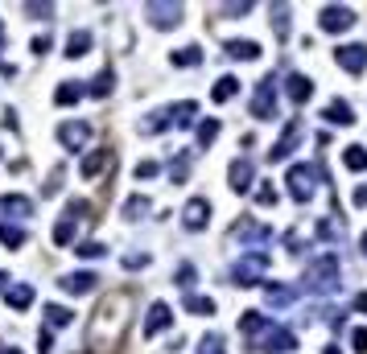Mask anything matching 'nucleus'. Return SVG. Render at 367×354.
<instances>
[{
  "instance_id": "33",
  "label": "nucleus",
  "mask_w": 367,
  "mask_h": 354,
  "mask_svg": "<svg viewBox=\"0 0 367 354\" xmlns=\"http://www.w3.org/2000/svg\"><path fill=\"white\" fill-rule=\"evenodd\" d=\"M227 58H244V62H252V58H260V46L256 42H227Z\"/></svg>"
},
{
  "instance_id": "52",
  "label": "nucleus",
  "mask_w": 367,
  "mask_h": 354,
  "mask_svg": "<svg viewBox=\"0 0 367 354\" xmlns=\"http://www.w3.org/2000/svg\"><path fill=\"white\" fill-rule=\"evenodd\" d=\"M49 346H54V338H49V330L37 334V354H49Z\"/></svg>"
},
{
  "instance_id": "34",
  "label": "nucleus",
  "mask_w": 367,
  "mask_h": 354,
  "mask_svg": "<svg viewBox=\"0 0 367 354\" xmlns=\"http://www.w3.org/2000/svg\"><path fill=\"white\" fill-rule=\"evenodd\" d=\"M74 227H78V223L62 214V218H58V227H54V247H71V239H74Z\"/></svg>"
},
{
  "instance_id": "19",
  "label": "nucleus",
  "mask_w": 367,
  "mask_h": 354,
  "mask_svg": "<svg viewBox=\"0 0 367 354\" xmlns=\"http://www.w3.org/2000/svg\"><path fill=\"white\" fill-rule=\"evenodd\" d=\"M4 301L17 309V313H25V309L33 305V288L29 284H4Z\"/></svg>"
},
{
  "instance_id": "38",
  "label": "nucleus",
  "mask_w": 367,
  "mask_h": 354,
  "mask_svg": "<svg viewBox=\"0 0 367 354\" xmlns=\"http://www.w3.org/2000/svg\"><path fill=\"white\" fill-rule=\"evenodd\" d=\"M46 321L54 326V330H58V326H71V321H74V313H71L66 305H46Z\"/></svg>"
},
{
  "instance_id": "50",
  "label": "nucleus",
  "mask_w": 367,
  "mask_h": 354,
  "mask_svg": "<svg viewBox=\"0 0 367 354\" xmlns=\"http://www.w3.org/2000/svg\"><path fill=\"white\" fill-rule=\"evenodd\" d=\"M153 173H157V161H136V182H141V177H153Z\"/></svg>"
},
{
  "instance_id": "5",
  "label": "nucleus",
  "mask_w": 367,
  "mask_h": 354,
  "mask_svg": "<svg viewBox=\"0 0 367 354\" xmlns=\"http://www.w3.org/2000/svg\"><path fill=\"white\" fill-rule=\"evenodd\" d=\"M231 239L240 243V247H252V252H260V243H269L272 239V231L264 227V223H256V218H240L235 227H231Z\"/></svg>"
},
{
  "instance_id": "41",
  "label": "nucleus",
  "mask_w": 367,
  "mask_h": 354,
  "mask_svg": "<svg viewBox=\"0 0 367 354\" xmlns=\"http://www.w3.org/2000/svg\"><path fill=\"white\" fill-rule=\"evenodd\" d=\"M272 29H276V37L289 33V4H272Z\"/></svg>"
},
{
  "instance_id": "6",
  "label": "nucleus",
  "mask_w": 367,
  "mask_h": 354,
  "mask_svg": "<svg viewBox=\"0 0 367 354\" xmlns=\"http://www.w3.org/2000/svg\"><path fill=\"white\" fill-rule=\"evenodd\" d=\"M301 136H305V124H301V119H289V124H285V132H281V141H276V144H272V148H269V161H272V165H281V161H289Z\"/></svg>"
},
{
  "instance_id": "13",
  "label": "nucleus",
  "mask_w": 367,
  "mask_h": 354,
  "mask_svg": "<svg viewBox=\"0 0 367 354\" xmlns=\"http://www.w3.org/2000/svg\"><path fill=\"white\" fill-rule=\"evenodd\" d=\"M173 321V309L165 305V301H153V305H148V317H145V338H153V334H161L165 330V326H170Z\"/></svg>"
},
{
  "instance_id": "43",
  "label": "nucleus",
  "mask_w": 367,
  "mask_h": 354,
  "mask_svg": "<svg viewBox=\"0 0 367 354\" xmlns=\"http://www.w3.org/2000/svg\"><path fill=\"white\" fill-rule=\"evenodd\" d=\"M198 354H227V350H223V338H219V334H206V338L198 342Z\"/></svg>"
},
{
  "instance_id": "42",
  "label": "nucleus",
  "mask_w": 367,
  "mask_h": 354,
  "mask_svg": "<svg viewBox=\"0 0 367 354\" xmlns=\"http://www.w3.org/2000/svg\"><path fill=\"white\" fill-rule=\"evenodd\" d=\"M74 252H78V256H83V260H99V256H103V252H107V247H103V243H99V239H83V243H78V247H74Z\"/></svg>"
},
{
  "instance_id": "48",
  "label": "nucleus",
  "mask_w": 367,
  "mask_h": 354,
  "mask_svg": "<svg viewBox=\"0 0 367 354\" xmlns=\"http://www.w3.org/2000/svg\"><path fill=\"white\" fill-rule=\"evenodd\" d=\"M351 346H355V354H367V326L351 334Z\"/></svg>"
},
{
  "instance_id": "21",
  "label": "nucleus",
  "mask_w": 367,
  "mask_h": 354,
  "mask_svg": "<svg viewBox=\"0 0 367 354\" xmlns=\"http://www.w3.org/2000/svg\"><path fill=\"white\" fill-rule=\"evenodd\" d=\"M0 211L13 214V218H29V214H33V202L21 198V194H0Z\"/></svg>"
},
{
  "instance_id": "40",
  "label": "nucleus",
  "mask_w": 367,
  "mask_h": 354,
  "mask_svg": "<svg viewBox=\"0 0 367 354\" xmlns=\"http://www.w3.org/2000/svg\"><path fill=\"white\" fill-rule=\"evenodd\" d=\"M186 173H190V153H182L177 161H170V182H173V186H182Z\"/></svg>"
},
{
  "instance_id": "18",
  "label": "nucleus",
  "mask_w": 367,
  "mask_h": 354,
  "mask_svg": "<svg viewBox=\"0 0 367 354\" xmlns=\"http://www.w3.org/2000/svg\"><path fill=\"white\" fill-rule=\"evenodd\" d=\"M293 288H289V284H281V281H269L264 284V301H269L272 309H285V305H293Z\"/></svg>"
},
{
  "instance_id": "1",
  "label": "nucleus",
  "mask_w": 367,
  "mask_h": 354,
  "mask_svg": "<svg viewBox=\"0 0 367 354\" xmlns=\"http://www.w3.org/2000/svg\"><path fill=\"white\" fill-rule=\"evenodd\" d=\"M128 305H132V297H128V293H112L107 301H99L95 317H91V334H87V342H91L95 350L116 346V342H120L124 326H128V313H124Z\"/></svg>"
},
{
  "instance_id": "44",
  "label": "nucleus",
  "mask_w": 367,
  "mask_h": 354,
  "mask_svg": "<svg viewBox=\"0 0 367 354\" xmlns=\"http://www.w3.org/2000/svg\"><path fill=\"white\" fill-rule=\"evenodd\" d=\"M194 281H198V272H194V264H182V268H177V288H194Z\"/></svg>"
},
{
  "instance_id": "16",
  "label": "nucleus",
  "mask_w": 367,
  "mask_h": 354,
  "mask_svg": "<svg viewBox=\"0 0 367 354\" xmlns=\"http://www.w3.org/2000/svg\"><path fill=\"white\" fill-rule=\"evenodd\" d=\"M322 119H326V124H343V128H351V124H355V112H351L346 99H330V103L322 107Z\"/></svg>"
},
{
  "instance_id": "31",
  "label": "nucleus",
  "mask_w": 367,
  "mask_h": 354,
  "mask_svg": "<svg viewBox=\"0 0 367 354\" xmlns=\"http://www.w3.org/2000/svg\"><path fill=\"white\" fill-rule=\"evenodd\" d=\"M182 305H186V313H194V317H211L215 313V301L211 297H198V293H186Z\"/></svg>"
},
{
  "instance_id": "58",
  "label": "nucleus",
  "mask_w": 367,
  "mask_h": 354,
  "mask_svg": "<svg viewBox=\"0 0 367 354\" xmlns=\"http://www.w3.org/2000/svg\"><path fill=\"white\" fill-rule=\"evenodd\" d=\"M363 260H367V231H363Z\"/></svg>"
},
{
  "instance_id": "14",
  "label": "nucleus",
  "mask_w": 367,
  "mask_h": 354,
  "mask_svg": "<svg viewBox=\"0 0 367 354\" xmlns=\"http://www.w3.org/2000/svg\"><path fill=\"white\" fill-rule=\"evenodd\" d=\"M62 293H71V297H83V293H91V288H95L99 284V276L95 272H66V276H62Z\"/></svg>"
},
{
  "instance_id": "26",
  "label": "nucleus",
  "mask_w": 367,
  "mask_h": 354,
  "mask_svg": "<svg viewBox=\"0 0 367 354\" xmlns=\"http://www.w3.org/2000/svg\"><path fill=\"white\" fill-rule=\"evenodd\" d=\"M343 235H346L343 218H322L318 223V239H326V243H343Z\"/></svg>"
},
{
  "instance_id": "35",
  "label": "nucleus",
  "mask_w": 367,
  "mask_h": 354,
  "mask_svg": "<svg viewBox=\"0 0 367 354\" xmlns=\"http://www.w3.org/2000/svg\"><path fill=\"white\" fill-rule=\"evenodd\" d=\"M25 243V227L17 223H0V247H21Z\"/></svg>"
},
{
  "instance_id": "53",
  "label": "nucleus",
  "mask_w": 367,
  "mask_h": 354,
  "mask_svg": "<svg viewBox=\"0 0 367 354\" xmlns=\"http://www.w3.org/2000/svg\"><path fill=\"white\" fill-rule=\"evenodd\" d=\"M355 206H367V186L355 189Z\"/></svg>"
},
{
  "instance_id": "25",
  "label": "nucleus",
  "mask_w": 367,
  "mask_h": 354,
  "mask_svg": "<svg viewBox=\"0 0 367 354\" xmlns=\"http://www.w3.org/2000/svg\"><path fill=\"white\" fill-rule=\"evenodd\" d=\"M269 326H272V321H269V317H264V313H256V309L240 317V334H247V338H256V334H264V330H269Z\"/></svg>"
},
{
  "instance_id": "11",
  "label": "nucleus",
  "mask_w": 367,
  "mask_h": 354,
  "mask_svg": "<svg viewBox=\"0 0 367 354\" xmlns=\"http://www.w3.org/2000/svg\"><path fill=\"white\" fill-rule=\"evenodd\" d=\"M293 346H297V334L285 330V326H269L264 338H260V350H269V354H289Z\"/></svg>"
},
{
  "instance_id": "2",
  "label": "nucleus",
  "mask_w": 367,
  "mask_h": 354,
  "mask_svg": "<svg viewBox=\"0 0 367 354\" xmlns=\"http://www.w3.org/2000/svg\"><path fill=\"white\" fill-rule=\"evenodd\" d=\"M301 288L305 293H339L343 288V264H339V256L334 252H322V256H314V260L305 264V272H301Z\"/></svg>"
},
{
  "instance_id": "30",
  "label": "nucleus",
  "mask_w": 367,
  "mask_h": 354,
  "mask_svg": "<svg viewBox=\"0 0 367 354\" xmlns=\"http://www.w3.org/2000/svg\"><path fill=\"white\" fill-rule=\"evenodd\" d=\"M83 87H78V83H58V91H54V103H58V107H71V103H78V99H83Z\"/></svg>"
},
{
  "instance_id": "45",
  "label": "nucleus",
  "mask_w": 367,
  "mask_h": 354,
  "mask_svg": "<svg viewBox=\"0 0 367 354\" xmlns=\"http://www.w3.org/2000/svg\"><path fill=\"white\" fill-rule=\"evenodd\" d=\"M256 202H260V206H276V186H272V182H264V186L256 189Z\"/></svg>"
},
{
  "instance_id": "47",
  "label": "nucleus",
  "mask_w": 367,
  "mask_h": 354,
  "mask_svg": "<svg viewBox=\"0 0 367 354\" xmlns=\"http://www.w3.org/2000/svg\"><path fill=\"white\" fill-rule=\"evenodd\" d=\"M29 49H33L37 58H46V54H49V33H37V37H33V46H29Z\"/></svg>"
},
{
  "instance_id": "57",
  "label": "nucleus",
  "mask_w": 367,
  "mask_h": 354,
  "mask_svg": "<svg viewBox=\"0 0 367 354\" xmlns=\"http://www.w3.org/2000/svg\"><path fill=\"white\" fill-rule=\"evenodd\" d=\"M4 284H8V272H0V288H4Z\"/></svg>"
},
{
  "instance_id": "22",
  "label": "nucleus",
  "mask_w": 367,
  "mask_h": 354,
  "mask_svg": "<svg viewBox=\"0 0 367 354\" xmlns=\"http://www.w3.org/2000/svg\"><path fill=\"white\" fill-rule=\"evenodd\" d=\"M103 165H112V153H107V148H95V153H87V161H83V169H78V173H83L87 182H95Z\"/></svg>"
},
{
  "instance_id": "55",
  "label": "nucleus",
  "mask_w": 367,
  "mask_h": 354,
  "mask_svg": "<svg viewBox=\"0 0 367 354\" xmlns=\"http://www.w3.org/2000/svg\"><path fill=\"white\" fill-rule=\"evenodd\" d=\"M0 354H21L17 346H0Z\"/></svg>"
},
{
  "instance_id": "20",
  "label": "nucleus",
  "mask_w": 367,
  "mask_h": 354,
  "mask_svg": "<svg viewBox=\"0 0 367 354\" xmlns=\"http://www.w3.org/2000/svg\"><path fill=\"white\" fill-rule=\"evenodd\" d=\"M87 136H91V128H87V124H58V141L66 144V148H78V144L87 141Z\"/></svg>"
},
{
  "instance_id": "32",
  "label": "nucleus",
  "mask_w": 367,
  "mask_h": 354,
  "mask_svg": "<svg viewBox=\"0 0 367 354\" xmlns=\"http://www.w3.org/2000/svg\"><path fill=\"white\" fill-rule=\"evenodd\" d=\"M240 91V78H231V74H223L219 83H215V87H211V99H215V103H227V99H231V95Z\"/></svg>"
},
{
  "instance_id": "46",
  "label": "nucleus",
  "mask_w": 367,
  "mask_h": 354,
  "mask_svg": "<svg viewBox=\"0 0 367 354\" xmlns=\"http://www.w3.org/2000/svg\"><path fill=\"white\" fill-rule=\"evenodd\" d=\"M148 260H153V256H145V252H132V256H124V268H128V272H136V268H148Z\"/></svg>"
},
{
  "instance_id": "12",
  "label": "nucleus",
  "mask_w": 367,
  "mask_h": 354,
  "mask_svg": "<svg viewBox=\"0 0 367 354\" xmlns=\"http://www.w3.org/2000/svg\"><path fill=\"white\" fill-rule=\"evenodd\" d=\"M182 223H186V231H202L211 223V202L206 198H190L186 211H182Z\"/></svg>"
},
{
  "instance_id": "28",
  "label": "nucleus",
  "mask_w": 367,
  "mask_h": 354,
  "mask_svg": "<svg viewBox=\"0 0 367 354\" xmlns=\"http://www.w3.org/2000/svg\"><path fill=\"white\" fill-rule=\"evenodd\" d=\"M161 128H170V107H161V112H153L148 119L136 124V132H141V136H153V132H161Z\"/></svg>"
},
{
  "instance_id": "9",
  "label": "nucleus",
  "mask_w": 367,
  "mask_h": 354,
  "mask_svg": "<svg viewBox=\"0 0 367 354\" xmlns=\"http://www.w3.org/2000/svg\"><path fill=\"white\" fill-rule=\"evenodd\" d=\"M145 13H148V25H153V29H173V25H182V4H161V0H148Z\"/></svg>"
},
{
  "instance_id": "49",
  "label": "nucleus",
  "mask_w": 367,
  "mask_h": 354,
  "mask_svg": "<svg viewBox=\"0 0 367 354\" xmlns=\"http://www.w3.org/2000/svg\"><path fill=\"white\" fill-rule=\"evenodd\" d=\"M25 13H29V17H49V13H54V4H33V0H29V4H25Z\"/></svg>"
},
{
  "instance_id": "8",
  "label": "nucleus",
  "mask_w": 367,
  "mask_h": 354,
  "mask_svg": "<svg viewBox=\"0 0 367 354\" xmlns=\"http://www.w3.org/2000/svg\"><path fill=\"white\" fill-rule=\"evenodd\" d=\"M318 25L326 29V33H346V29L355 25V8H346V4H326Z\"/></svg>"
},
{
  "instance_id": "54",
  "label": "nucleus",
  "mask_w": 367,
  "mask_h": 354,
  "mask_svg": "<svg viewBox=\"0 0 367 354\" xmlns=\"http://www.w3.org/2000/svg\"><path fill=\"white\" fill-rule=\"evenodd\" d=\"M355 309H359V313H367V293H359V297H355Z\"/></svg>"
},
{
  "instance_id": "56",
  "label": "nucleus",
  "mask_w": 367,
  "mask_h": 354,
  "mask_svg": "<svg viewBox=\"0 0 367 354\" xmlns=\"http://www.w3.org/2000/svg\"><path fill=\"white\" fill-rule=\"evenodd\" d=\"M322 354H343V350H339V346H326V350H322Z\"/></svg>"
},
{
  "instance_id": "37",
  "label": "nucleus",
  "mask_w": 367,
  "mask_h": 354,
  "mask_svg": "<svg viewBox=\"0 0 367 354\" xmlns=\"http://www.w3.org/2000/svg\"><path fill=\"white\" fill-rule=\"evenodd\" d=\"M198 62H202V49H198V46L173 49V66H198Z\"/></svg>"
},
{
  "instance_id": "15",
  "label": "nucleus",
  "mask_w": 367,
  "mask_h": 354,
  "mask_svg": "<svg viewBox=\"0 0 367 354\" xmlns=\"http://www.w3.org/2000/svg\"><path fill=\"white\" fill-rule=\"evenodd\" d=\"M227 177H231L227 186L235 189V194H247V189H252V161H247V157H235L231 169H227Z\"/></svg>"
},
{
  "instance_id": "3",
  "label": "nucleus",
  "mask_w": 367,
  "mask_h": 354,
  "mask_svg": "<svg viewBox=\"0 0 367 354\" xmlns=\"http://www.w3.org/2000/svg\"><path fill=\"white\" fill-rule=\"evenodd\" d=\"M264 272H269V252L260 247V252H247V256H240V260H235V268H231V284L252 288V284L264 281Z\"/></svg>"
},
{
  "instance_id": "36",
  "label": "nucleus",
  "mask_w": 367,
  "mask_h": 354,
  "mask_svg": "<svg viewBox=\"0 0 367 354\" xmlns=\"http://www.w3.org/2000/svg\"><path fill=\"white\" fill-rule=\"evenodd\" d=\"M194 136H198V144H202V148H211V144H215V136H219V119H202V124L194 128Z\"/></svg>"
},
{
  "instance_id": "29",
  "label": "nucleus",
  "mask_w": 367,
  "mask_h": 354,
  "mask_svg": "<svg viewBox=\"0 0 367 354\" xmlns=\"http://www.w3.org/2000/svg\"><path fill=\"white\" fill-rule=\"evenodd\" d=\"M91 49V33L87 29H74L71 37H66V58H83Z\"/></svg>"
},
{
  "instance_id": "39",
  "label": "nucleus",
  "mask_w": 367,
  "mask_h": 354,
  "mask_svg": "<svg viewBox=\"0 0 367 354\" xmlns=\"http://www.w3.org/2000/svg\"><path fill=\"white\" fill-rule=\"evenodd\" d=\"M148 206H153V202H148L145 194H132V198L124 202V218H141V214H145Z\"/></svg>"
},
{
  "instance_id": "7",
  "label": "nucleus",
  "mask_w": 367,
  "mask_h": 354,
  "mask_svg": "<svg viewBox=\"0 0 367 354\" xmlns=\"http://www.w3.org/2000/svg\"><path fill=\"white\" fill-rule=\"evenodd\" d=\"M285 182H289V198H293L297 206H305L314 198V165H293Z\"/></svg>"
},
{
  "instance_id": "27",
  "label": "nucleus",
  "mask_w": 367,
  "mask_h": 354,
  "mask_svg": "<svg viewBox=\"0 0 367 354\" xmlns=\"http://www.w3.org/2000/svg\"><path fill=\"white\" fill-rule=\"evenodd\" d=\"M343 165L351 169V173H363L367 169V148L363 144H346L343 148Z\"/></svg>"
},
{
  "instance_id": "23",
  "label": "nucleus",
  "mask_w": 367,
  "mask_h": 354,
  "mask_svg": "<svg viewBox=\"0 0 367 354\" xmlns=\"http://www.w3.org/2000/svg\"><path fill=\"white\" fill-rule=\"evenodd\" d=\"M112 87H116V74H112V66H103V71L91 78V87H83V91L95 95V99H103V95H112Z\"/></svg>"
},
{
  "instance_id": "24",
  "label": "nucleus",
  "mask_w": 367,
  "mask_h": 354,
  "mask_svg": "<svg viewBox=\"0 0 367 354\" xmlns=\"http://www.w3.org/2000/svg\"><path fill=\"white\" fill-rule=\"evenodd\" d=\"M194 112H198L194 99H186V103H173V107H170V124H177V128H190V124H194Z\"/></svg>"
},
{
  "instance_id": "51",
  "label": "nucleus",
  "mask_w": 367,
  "mask_h": 354,
  "mask_svg": "<svg viewBox=\"0 0 367 354\" xmlns=\"http://www.w3.org/2000/svg\"><path fill=\"white\" fill-rule=\"evenodd\" d=\"M223 13H227V17H244V13H252V4H223Z\"/></svg>"
},
{
  "instance_id": "17",
  "label": "nucleus",
  "mask_w": 367,
  "mask_h": 354,
  "mask_svg": "<svg viewBox=\"0 0 367 354\" xmlns=\"http://www.w3.org/2000/svg\"><path fill=\"white\" fill-rule=\"evenodd\" d=\"M285 91H289V99L301 107V103H310V95H314V78H305V74H289Z\"/></svg>"
},
{
  "instance_id": "10",
  "label": "nucleus",
  "mask_w": 367,
  "mask_h": 354,
  "mask_svg": "<svg viewBox=\"0 0 367 354\" xmlns=\"http://www.w3.org/2000/svg\"><path fill=\"white\" fill-rule=\"evenodd\" d=\"M334 62H339L346 74H363L367 71V46H363V42L339 46V49H334Z\"/></svg>"
},
{
  "instance_id": "4",
  "label": "nucleus",
  "mask_w": 367,
  "mask_h": 354,
  "mask_svg": "<svg viewBox=\"0 0 367 354\" xmlns=\"http://www.w3.org/2000/svg\"><path fill=\"white\" fill-rule=\"evenodd\" d=\"M276 116V74H264L256 83V95H252V119H272Z\"/></svg>"
}]
</instances>
